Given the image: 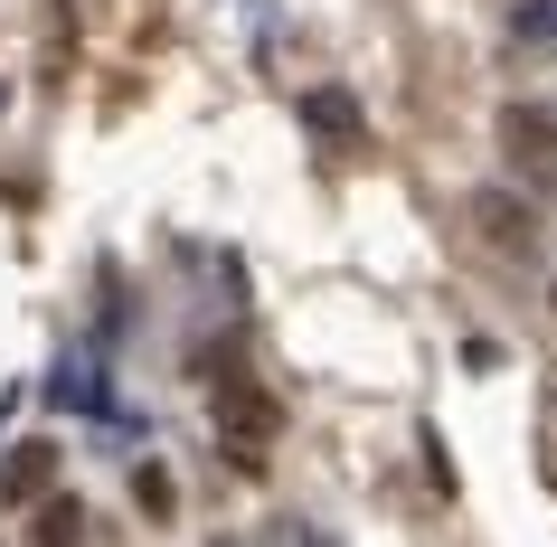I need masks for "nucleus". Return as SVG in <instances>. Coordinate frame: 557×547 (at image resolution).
Listing matches in <instances>:
<instances>
[{
    "mask_svg": "<svg viewBox=\"0 0 557 547\" xmlns=\"http://www.w3.org/2000/svg\"><path fill=\"white\" fill-rule=\"evenodd\" d=\"M0 104H10V95H0Z\"/></svg>",
    "mask_w": 557,
    "mask_h": 547,
    "instance_id": "nucleus-10",
    "label": "nucleus"
},
{
    "mask_svg": "<svg viewBox=\"0 0 557 547\" xmlns=\"http://www.w3.org/2000/svg\"><path fill=\"white\" fill-rule=\"evenodd\" d=\"M133 500H143V519H171L180 510V482L161 472V462H133Z\"/></svg>",
    "mask_w": 557,
    "mask_h": 547,
    "instance_id": "nucleus-8",
    "label": "nucleus"
},
{
    "mask_svg": "<svg viewBox=\"0 0 557 547\" xmlns=\"http://www.w3.org/2000/svg\"><path fill=\"white\" fill-rule=\"evenodd\" d=\"M208 415H218V453H227V472L256 482L264 462H274V434H284L274 387H264V377H218V387H208Z\"/></svg>",
    "mask_w": 557,
    "mask_h": 547,
    "instance_id": "nucleus-1",
    "label": "nucleus"
},
{
    "mask_svg": "<svg viewBox=\"0 0 557 547\" xmlns=\"http://www.w3.org/2000/svg\"><path fill=\"white\" fill-rule=\"evenodd\" d=\"M472 227H482V246H492V256H510V264L539 256V208L510 199V189H472Z\"/></svg>",
    "mask_w": 557,
    "mask_h": 547,
    "instance_id": "nucleus-2",
    "label": "nucleus"
},
{
    "mask_svg": "<svg viewBox=\"0 0 557 547\" xmlns=\"http://www.w3.org/2000/svg\"><path fill=\"white\" fill-rule=\"evenodd\" d=\"M548 312H557V284H548Z\"/></svg>",
    "mask_w": 557,
    "mask_h": 547,
    "instance_id": "nucleus-9",
    "label": "nucleus"
},
{
    "mask_svg": "<svg viewBox=\"0 0 557 547\" xmlns=\"http://www.w3.org/2000/svg\"><path fill=\"white\" fill-rule=\"evenodd\" d=\"M29 547H86V510L66 490H38L29 500Z\"/></svg>",
    "mask_w": 557,
    "mask_h": 547,
    "instance_id": "nucleus-6",
    "label": "nucleus"
},
{
    "mask_svg": "<svg viewBox=\"0 0 557 547\" xmlns=\"http://www.w3.org/2000/svg\"><path fill=\"white\" fill-rule=\"evenodd\" d=\"M500 151L520 179H557V114L548 104H500Z\"/></svg>",
    "mask_w": 557,
    "mask_h": 547,
    "instance_id": "nucleus-3",
    "label": "nucleus"
},
{
    "mask_svg": "<svg viewBox=\"0 0 557 547\" xmlns=\"http://www.w3.org/2000/svg\"><path fill=\"white\" fill-rule=\"evenodd\" d=\"M38 490H58V444H48V434L10 444V462H0V500H10V510H29Z\"/></svg>",
    "mask_w": 557,
    "mask_h": 547,
    "instance_id": "nucleus-5",
    "label": "nucleus"
},
{
    "mask_svg": "<svg viewBox=\"0 0 557 547\" xmlns=\"http://www.w3.org/2000/svg\"><path fill=\"white\" fill-rule=\"evenodd\" d=\"M302 133L331 142V151H369V114H359L350 86H312V95H302Z\"/></svg>",
    "mask_w": 557,
    "mask_h": 547,
    "instance_id": "nucleus-4",
    "label": "nucleus"
},
{
    "mask_svg": "<svg viewBox=\"0 0 557 547\" xmlns=\"http://www.w3.org/2000/svg\"><path fill=\"white\" fill-rule=\"evenodd\" d=\"M510 48L557 58V0H510Z\"/></svg>",
    "mask_w": 557,
    "mask_h": 547,
    "instance_id": "nucleus-7",
    "label": "nucleus"
}]
</instances>
